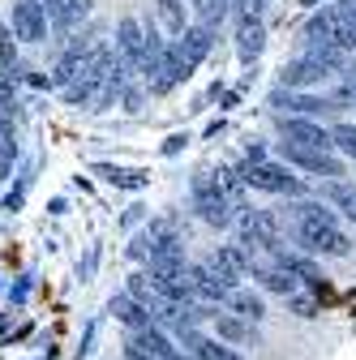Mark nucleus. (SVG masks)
<instances>
[{
    "label": "nucleus",
    "mask_w": 356,
    "mask_h": 360,
    "mask_svg": "<svg viewBox=\"0 0 356 360\" xmlns=\"http://www.w3.org/2000/svg\"><path fill=\"white\" fill-rule=\"evenodd\" d=\"M292 223H296L300 249L326 253V257H343L348 253V236L335 228V210H326L322 202H300V206H292Z\"/></svg>",
    "instance_id": "obj_1"
},
{
    "label": "nucleus",
    "mask_w": 356,
    "mask_h": 360,
    "mask_svg": "<svg viewBox=\"0 0 356 360\" xmlns=\"http://www.w3.org/2000/svg\"><path fill=\"white\" fill-rule=\"evenodd\" d=\"M305 39L309 43H331V48H339V52H352L356 48V18H348L339 5H331V9L309 18Z\"/></svg>",
    "instance_id": "obj_2"
},
{
    "label": "nucleus",
    "mask_w": 356,
    "mask_h": 360,
    "mask_svg": "<svg viewBox=\"0 0 356 360\" xmlns=\"http://www.w3.org/2000/svg\"><path fill=\"white\" fill-rule=\"evenodd\" d=\"M210 43H215V30H206V26H185V34L167 48V56H172V65H176V77L185 82V77L206 60Z\"/></svg>",
    "instance_id": "obj_3"
},
{
    "label": "nucleus",
    "mask_w": 356,
    "mask_h": 360,
    "mask_svg": "<svg viewBox=\"0 0 356 360\" xmlns=\"http://www.w3.org/2000/svg\"><path fill=\"white\" fill-rule=\"evenodd\" d=\"M193 206H198V214L206 219V223H215V228H228L232 223V202L224 198V189H219V180H215V172H198L193 176Z\"/></svg>",
    "instance_id": "obj_4"
},
{
    "label": "nucleus",
    "mask_w": 356,
    "mask_h": 360,
    "mask_svg": "<svg viewBox=\"0 0 356 360\" xmlns=\"http://www.w3.org/2000/svg\"><path fill=\"white\" fill-rule=\"evenodd\" d=\"M236 270H228L219 257H206L202 266H193V296L202 300H228L236 292Z\"/></svg>",
    "instance_id": "obj_5"
},
{
    "label": "nucleus",
    "mask_w": 356,
    "mask_h": 360,
    "mask_svg": "<svg viewBox=\"0 0 356 360\" xmlns=\"http://www.w3.org/2000/svg\"><path fill=\"white\" fill-rule=\"evenodd\" d=\"M241 180H245V185H253V189H266V193H288V198L305 193L300 180H296L288 167H275V163H249V167L241 172Z\"/></svg>",
    "instance_id": "obj_6"
},
{
    "label": "nucleus",
    "mask_w": 356,
    "mask_h": 360,
    "mask_svg": "<svg viewBox=\"0 0 356 360\" xmlns=\"http://www.w3.org/2000/svg\"><path fill=\"white\" fill-rule=\"evenodd\" d=\"M151 279L159 283V292L167 300H185L193 292V266H185V257H176V262H155L151 266Z\"/></svg>",
    "instance_id": "obj_7"
},
{
    "label": "nucleus",
    "mask_w": 356,
    "mask_h": 360,
    "mask_svg": "<svg viewBox=\"0 0 356 360\" xmlns=\"http://www.w3.org/2000/svg\"><path fill=\"white\" fill-rule=\"evenodd\" d=\"M116 52L129 69H138V73L146 69V26L138 18H125L116 26Z\"/></svg>",
    "instance_id": "obj_8"
},
{
    "label": "nucleus",
    "mask_w": 356,
    "mask_h": 360,
    "mask_svg": "<svg viewBox=\"0 0 356 360\" xmlns=\"http://www.w3.org/2000/svg\"><path fill=\"white\" fill-rule=\"evenodd\" d=\"M284 159L305 167V172H314V176H343V163L331 155V150H309V146H292L284 142Z\"/></svg>",
    "instance_id": "obj_9"
},
{
    "label": "nucleus",
    "mask_w": 356,
    "mask_h": 360,
    "mask_svg": "<svg viewBox=\"0 0 356 360\" xmlns=\"http://www.w3.org/2000/svg\"><path fill=\"white\" fill-rule=\"evenodd\" d=\"M43 30H48V13H43V5H39V0H18V5H13V39L39 43Z\"/></svg>",
    "instance_id": "obj_10"
},
{
    "label": "nucleus",
    "mask_w": 356,
    "mask_h": 360,
    "mask_svg": "<svg viewBox=\"0 0 356 360\" xmlns=\"http://www.w3.org/2000/svg\"><path fill=\"white\" fill-rule=\"evenodd\" d=\"M279 133H284V142H292V146H309V150H335L331 146V133L322 129V124H314V120H284L279 124Z\"/></svg>",
    "instance_id": "obj_11"
},
{
    "label": "nucleus",
    "mask_w": 356,
    "mask_h": 360,
    "mask_svg": "<svg viewBox=\"0 0 356 360\" xmlns=\"http://www.w3.org/2000/svg\"><path fill=\"white\" fill-rule=\"evenodd\" d=\"M271 108H292L296 116H318V112H335V99L326 95H305V90H275L271 95Z\"/></svg>",
    "instance_id": "obj_12"
},
{
    "label": "nucleus",
    "mask_w": 356,
    "mask_h": 360,
    "mask_svg": "<svg viewBox=\"0 0 356 360\" xmlns=\"http://www.w3.org/2000/svg\"><path fill=\"white\" fill-rule=\"evenodd\" d=\"M322 77H331L318 60H309V56H300V60H292V65H284V73H279V86L284 90H305V86H318Z\"/></svg>",
    "instance_id": "obj_13"
},
{
    "label": "nucleus",
    "mask_w": 356,
    "mask_h": 360,
    "mask_svg": "<svg viewBox=\"0 0 356 360\" xmlns=\"http://www.w3.org/2000/svg\"><path fill=\"white\" fill-rule=\"evenodd\" d=\"M129 296L138 300V304H142V309L151 313V318H155V313H159V309L167 304V296L159 292V283H155L151 275H129Z\"/></svg>",
    "instance_id": "obj_14"
},
{
    "label": "nucleus",
    "mask_w": 356,
    "mask_h": 360,
    "mask_svg": "<svg viewBox=\"0 0 356 360\" xmlns=\"http://www.w3.org/2000/svg\"><path fill=\"white\" fill-rule=\"evenodd\" d=\"M91 13V0H52V26L56 34H69L77 22H86Z\"/></svg>",
    "instance_id": "obj_15"
},
{
    "label": "nucleus",
    "mask_w": 356,
    "mask_h": 360,
    "mask_svg": "<svg viewBox=\"0 0 356 360\" xmlns=\"http://www.w3.org/2000/svg\"><path fill=\"white\" fill-rule=\"evenodd\" d=\"M181 343L193 352V360H241L232 347H224L219 339H206V335H198V330H189V335H181Z\"/></svg>",
    "instance_id": "obj_16"
},
{
    "label": "nucleus",
    "mask_w": 356,
    "mask_h": 360,
    "mask_svg": "<svg viewBox=\"0 0 356 360\" xmlns=\"http://www.w3.org/2000/svg\"><path fill=\"white\" fill-rule=\"evenodd\" d=\"M112 313L129 326V335H138V330H146V326H151V313H146L138 300H133V296H116V300H112Z\"/></svg>",
    "instance_id": "obj_17"
},
{
    "label": "nucleus",
    "mask_w": 356,
    "mask_h": 360,
    "mask_svg": "<svg viewBox=\"0 0 356 360\" xmlns=\"http://www.w3.org/2000/svg\"><path fill=\"white\" fill-rule=\"evenodd\" d=\"M262 43H266L262 22H241V30H236V52H241V60H258L262 56Z\"/></svg>",
    "instance_id": "obj_18"
},
{
    "label": "nucleus",
    "mask_w": 356,
    "mask_h": 360,
    "mask_svg": "<svg viewBox=\"0 0 356 360\" xmlns=\"http://www.w3.org/2000/svg\"><path fill=\"white\" fill-rule=\"evenodd\" d=\"M322 198H326L331 206H339V210L356 223V185H348V180H326V185H322Z\"/></svg>",
    "instance_id": "obj_19"
},
{
    "label": "nucleus",
    "mask_w": 356,
    "mask_h": 360,
    "mask_svg": "<svg viewBox=\"0 0 356 360\" xmlns=\"http://www.w3.org/2000/svg\"><path fill=\"white\" fill-rule=\"evenodd\" d=\"M228 9H232V0H193V13H198V22H202L206 30H215L219 22H224Z\"/></svg>",
    "instance_id": "obj_20"
},
{
    "label": "nucleus",
    "mask_w": 356,
    "mask_h": 360,
    "mask_svg": "<svg viewBox=\"0 0 356 360\" xmlns=\"http://www.w3.org/2000/svg\"><path fill=\"white\" fill-rule=\"evenodd\" d=\"M82 56H86V48H82V43H77V48H69L65 56H61V65H56V73H52V82L65 90L73 77H77V69H82Z\"/></svg>",
    "instance_id": "obj_21"
},
{
    "label": "nucleus",
    "mask_w": 356,
    "mask_h": 360,
    "mask_svg": "<svg viewBox=\"0 0 356 360\" xmlns=\"http://www.w3.org/2000/svg\"><path fill=\"white\" fill-rule=\"evenodd\" d=\"M228 304H232V313H236V318H253V322H258L262 313H266V309H262V296H253V292H241V288L228 296Z\"/></svg>",
    "instance_id": "obj_22"
},
{
    "label": "nucleus",
    "mask_w": 356,
    "mask_h": 360,
    "mask_svg": "<svg viewBox=\"0 0 356 360\" xmlns=\"http://www.w3.org/2000/svg\"><path fill=\"white\" fill-rule=\"evenodd\" d=\"M215 330H219V339H232V343L249 339V326L236 318V313H215Z\"/></svg>",
    "instance_id": "obj_23"
},
{
    "label": "nucleus",
    "mask_w": 356,
    "mask_h": 360,
    "mask_svg": "<svg viewBox=\"0 0 356 360\" xmlns=\"http://www.w3.org/2000/svg\"><path fill=\"white\" fill-rule=\"evenodd\" d=\"M95 176H103L108 185H120V189H142V172H120V167L99 163V167H95Z\"/></svg>",
    "instance_id": "obj_24"
},
{
    "label": "nucleus",
    "mask_w": 356,
    "mask_h": 360,
    "mask_svg": "<svg viewBox=\"0 0 356 360\" xmlns=\"http://www.w3.org/2000/svg\"><path fill=\"white\" fill-rule=\"evenodd\" d=\"M331 146L348 159H356V124H335L331 129Z\"/></svg>",
    "instance_id": "obj_25"
},
{
    "label": "nucleus",
    "mask_w": 356,
    "mask_h": 360,
    "mask_svg": "<svg viewBox=\"0 0 356 360\" xmlns=\"http://www.w3.org/2000/svg\"><path fill=\"white\" fill-rule=\"evenodd\" d=\"M335 108H356V69H343L339 73V90H335Z\"/></svg>",
    "instance_id": "obj_26"
},
{
    "label": "nucleus",
    "mask_w": 356,
    "mask_h": 360,
    "mask_svg": "<svg viewBox=\"0 0 356 360\" xmlns=\"http://www.w3.org/2000/svg\"><path fill=\"white\" fill-rule=\"evenodd\" d=\"M159 13H163V22H167V30L181 39L185 34V9H181V0H159Z\"/></svg>",
    "instance_id": "obj_27"
},
{
    "label": "nucleus",
    "mask_w": 356,
    "mask_h": 360,
    "mask_svg": "<svg viewBox=\"0 0 356 360\" xmlns=\"http://www.w3.org/2000/svg\"><path fill=\"white\" fill-rule=\"evenodd\" d=\"M13 43H18L13 30H9V26H0V77H5L9 69H18V60H13Z\"/></svg>",
    "instance_id": "obj_28"
},
{
    "label": "nucleus",
    "mask_w": 356,
    "mask_h": 360,
    "mask_svg": "<svg viewBox=\"0 0 356 360\" xmlns=\"http://www.w3.org/2000/svg\"><path fill=\"white\" fill-rule=\"evenodd\" d=\"M266 5H271V0H232V9H236L241 22H262Z\"/></svg>",
    "instance_id": "obj_29"
},
{
    "label": "nucleus",
    "mask_w": 356,
    "mask_h": 360,
    "mask_svg": "<svg viewBox=\"0 0 356 360\" xmlns=\"http://www.w3.org/2000/svg\"><path fill=\"white\" fill-rule=\"evenodd\" d=\"M292 313H300V318H318V300L314 296H288Z\"/></svg>",
    "instance_id": "obj_30"
},
{
    "label": "nucleus",
    "mask_w": 356,
    "mask_h": 360,
    "mask_svg": "<svg viewBox=\"0 0 356 360\" xmlns=\"http://www.w3.org/2000/svg\"><path fill=\"white\" fill-rule=\"evenodd\" d=\"M13 155H18L13 138H0V176H9V172H13Z\"/></svg>",
    "instance_id": "obj_31"
},
{
    "label": "nucleus",
    "mask_w": 356,
    "mask_h": 360,
    "mask_svg": "<svg viewBox=\"0 0 356 360\" xmlns=\"http://www.w3.org/2000/svg\"><path fill=\"white\" fill-rule=\"evenodd\" d=\"M0 108H5V112L13 108V86H9L5 77H0Z\"/></svg>",
    "instance_id": "obj_32"
},
{
    "label": "nucleus",
    "mask_w": 356,
    "mask_h": 360,
    "mask_svg": "<svg viewBox=\"0 0 356 360\" xmlns=\"http://www.w3.org/2000/svg\"><path fill=\"white\" fill-rule=\"evenodd\" d=\"M0 138H13V116L0 108Z\"/></svg>",
    "instance_id": "obj_33"
},
{
    "label": "nucleus",
    "mask_w": 356,
    "mask_h": 360,
    "mask_svg": "<svg viewBox=\"0 0 356 360\" xmlns=\"http://www.w3.org/2000/svg\"><path fill=\"white\" fill-rule=\"evenodd\" d=\"M339 9H343L348 18H356V0H339Z\"/></svg>",
    "instance_id": "obj_34"
},
{
    "label": "nucleus",
    "mask_w": 356,
    "mask_h": 360,
    "mask_svg": "<svg viewBox=\"0 0 356 360\" xmlns=\"http://www.w3.org/2000/svg\"><path fill=\"white\" fill-rule=\"evenodd\" d=\"M300 5H309V9H314V5H318V0H300Z\"/></svg>",
    "instance_id": "obj_35"
}]
</instances>
